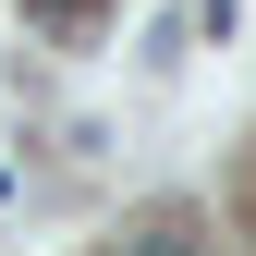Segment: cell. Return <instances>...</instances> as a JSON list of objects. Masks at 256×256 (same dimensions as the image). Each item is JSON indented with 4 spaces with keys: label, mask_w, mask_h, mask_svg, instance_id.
Returning a JSON list of instances; mask_svg holds the SVG:
<instances>
[{
    "label": "cell",
    "mask_w": 256,
    "mask_h": 256,
    "mask_svg": "<svg viewBox=\"0 0 256 256\" xmlns=\"http://www.w3.org/2000/svg\"><path fill=\"white\" fill-rule=\"evenodd\" d=\"M122 256H196V232H183V220H146V232L122 244Z\"/></svg>",
    "instance_id": "cell-1"
}]
</instances>
